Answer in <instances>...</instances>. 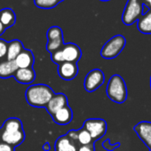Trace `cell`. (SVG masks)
<instances>
[{
  "instance_id": "obj_22",
  "label": "cell",
  "mask_w": 151,
  "mask_h": 151,
  "mask_svg": "<svg viewBox=\"0 0 151 151\" xmlns=\"http://www.w3.org/2000/svg\"><path fill=\"white\" fill-rule=\"evenodd\" d=\"M60 2L58 0H34L36 6L42 9H51L55 7Z\"/></svg>"
},
{
  "instance_id": "obj_27",
  "label": "cell",
  "mask_w": 151,
  "mask_h": 151,
  "mask_svg": "<svg viewBox=\"0 0 151 151\" xmlns=\"http://www.w3.org/2000/svg\"><path fill=\"white\" fill-rule=\"evenodd\" d=\"M139 1H140L144 6H146L147 7H148V8L151 9V0H139Z\"/></svg>"
},
{
  "instance_id": "obj_17",
  "label": "cell",
  "mask_w": 151,
  "mask_h": 151,
  "mask_svg": "<svg viewBox=\"0 0 151 151\" xmlns=\"http://www.w3.org/2000/svg\"><path fill=\"white\" fill-rule=\"evenodd\" d=\"M24 50V46L22 41L18 39L12 40L8 43L7 45V52H6V58L7 60H14L16 57Z\"/></svg>"
},
{
  "instance_id": "obj_5",
  "label": "cell",
  "mask_w": 151,
  "mask_h": 151,
  "mask_svg": "<svg viewBox=\"0 0 151 151\" xmlns=\"http://www.w3.org/2000/svg\"><path fill=\"white\" fill-rule=\"evenodd\" d=\"M126 45V39L122 35L111 37L101 48V55L106 60H112L117 57Z\"/></svg>"
},
{
  "instance_id": "obj_34",
  "label": "cell",
  "mask_w": 151,
  "mask_h": 151,
  "mask_svg": "<svg viewBox=\"0 0 151 151\" xmlns=\"http://www.w3.org/2000/svg\"><path fill=\"white\" fill-rule=\"evenodd\" d=\"M149 151H151V149H149Z\"/></svg>"
},
{
  "instance_id": "obj_9",
  "label": "cell",
  "mask_w": 151,
  "mask_h": 151,
  "mask_svg": "<svg viewBox=\"0 0 151 151\" xmlns=\"http://www.w3.org/2000/svg\"><path fill=\"white\" fill-rule=\"evenodd\" d=\"M58 75L65 81L74 79L78 74V66L75 62H62L58 65Z\"/></svg>"
},
{
  "instance_id": "obj_29",
  "label": "cell",
  "mask_w": 151,
  "mask_h": 151,
  "mask_svg": "<svg viewBox=\"0 0 151 151\" xmlns=\"http://www.w3.org/2000/svg\"><path fill=\"white\" fill-rule=\"evenodd\" d=\"M5 30H6V28L2 25L1 22H0V36H1V35L5 32Z\"/></svg>"
},
{
  "instance_id": "obj_23",
  "label": "cell",
  "mask_w": 151,
  "mask_h": 151,
  "mask_svg": "<svg viewBox=\"0 0 151 151\" xmlns=\"http://www.w3.org/2000/svg\"><path fill=\"white\" fill-rule=\"evenodd\" d=\"M7 45H8V42L0 38V60H6V58Z\"/></svg>"
},
{
  "instance_id": "obj_19",
  "label": "cell",
  "mask_w": 151,
  "mask_h": 151,
  "mask_svg": "<svg viewBox=\"0 0 151 151\" xmlns=\"http://www.w3.org/2000/svg\"><path fill=\"white\" fill-rule=\"evenodd\" d=\"M138 29L143 34H151V9L143 14L138 21Z\"/></svg>"
},
{
  "instance_id": "obj_16",
  "label": "cell",
  "mask_w": 151,
  "mask_h": 151,
  "mask_svg": "<svg viewBox=\"0 0 151 151\" xmlns=\"http://www.w3.org/2000/svg\"><path fill=\"white\" fill-rule=\"evenodd\" d=\"M18 69L14 60H0V78H8L14 77Z\"/></svg>"
},
{
  "instance_id": "obj_18",
  "label": "cell",
  "mask_w": 151,
  "mask_h": 151,
  "mask_svg": "<svg viewBox=\"0 0 151 151\" xmlns=\"http://www.w3.org/2000/svg\"><path fill=\"white\" fill-rule=\"evenodd\" d=\"M16 22V15L10 8H5L0 11V22L6 29L14 25Z\"/></svg>"
},
{
  "instance_id": "obj_1",
  "label": "cell",
  "mask_w": 151,
  "mask_h": 151,
  "mask_svg": "<svg viewBox=\"0 0 151 151\" xmlns=\"http://www.w3.org/2000/svg\"><path fill=\"white\" fill-rule=\"evenodd\" d=\"M1 130V140L14 147L20 146L25 139L26 136L22 122L17 117H10L6 119L4 122Z\"/></svg>"
},
{
  "instance_id": "obj_2",
  "label": "cell",
  "mask_w": 151,
  "mask_h": 151,
  "mask_svg": "<svg viewBox=\"0 0 151 151\" xmlns=\"http://www.w3.org/2000/svg\"><path fill=\"white\" fill-rule=\"evenodd\" d=\"M55 94L53 90L44 84L32 85L25 92L27 102L35 108H45L47 103Z\"/></svg>"
},
{
  "instance_id": "obj_25",
  "label": "cell",
  "mask_w": 151,
  "mask_h": 151,
  "mask_svg": "<svg viewBox=\"0 0 151 151\" xmlns=\"http://www.w3.org/2000/svg\"><path fill=\"white\" fill-rule=\"evenodd\" d=\"M78 151H95V146L94 142L88 144V145H80L78 147Z\"/></svg>"
},
{
  "instance_id": "obj_24",
  "label": "cell",
  "mask_w": 151,
  "mask_h": 151,
  "mask_svg": "<svg viewBox=\"0 0 151 151\" xmlns=\"http://www.w3.org/2000/svg\"><path fill=\"white\" fill-rule=\"evenodd\" d=\"M121 146L120 142L115 143V144H111L110 143V139H107L102 142V147H104V149H106L107 151H114L116 150L117 147H119Z\"/></svg>"
},
{
  "instance_id": "obj_26",
  "label": "cell",
  "mask_w": 151,
  "mask_h": 151,
  "mask_svg": "<svg viewBox=\"0 0 151 151\" xmlns=\"http://www.w3.org/2000/svg\"><path fill=\"white\" fill-rule=\"evenodd\" d=\"M0 151H14V147L1 140L0 141Z\"/></svg>"
},
{
  "instance_id": "obj_32",
  "label": "cell",
  "mask_w": 151,
  "mask_h": 151,
  "mask_svg": "<svg viewBox=\"0 0 151 151\" xmlns=\"http://www.w3.org/2000/svg\"><path fill=\"white\" fill-rule=\"evenodd\" d=\"M150 88H151V77H150Z\"/></svg>"
},
{
  "instance_id": "obj_11",
  "label": "cell",
  "mask_w": 151,
  "mask_h": 151,
  "mask_svg": "<svg viewBox=\"0 0 151 151\" xmlns=\"http://www.w3.org/2000/svg\"><path fill=\"white\" fill-rule=\"evenodd\" d=\"M79 144L77 140L69 138L67 134L60 136L54 144V151H78Z\"/></svg>"
},
{
  "instance_id": "obj_8",
  "label": "cell",
  "mask_w": 151,
  "mask_h": 151,
  "mask_svg": "<svg viewBox=\"0 0 151 151\" xmlns=\"http://www.w3.org/2000/svg\"><path fill=\"white\" fill-rule=\"evenodd\" d=\"M105 81V75L101 69L94 68L88 72L84 81V87L88 93H93L100 88Z\"/></svg>"
},
{
  "instance_id": "obj_31",
  "label": "cell",
  "mask_w": 151,
  "mask_h": 151,
  "mask_svg": "<svg viewBox=\"0 0 151 151\" xmlns=\"http://www.w3.org/2000/svg\"><path fill=\"white\" fill-rule=\"evenodd\" d=\"M101 1H109V0H101Z\"/></svg>"
},
{
  "instance_id": "obj_10",
  "label": "cell",
  "mask_w": 151,
  "mask_h": 151,
  "mask_svg": "<svg viewBox=\"0 0 151 151\" xmlns=\"http://www.w3.org/2000/svg\"><path fill=\"white\" fill-rule=\"evenodd\" d=\"M133 130L142 142L149 149H151V122H139L133 127Z\"/></svg>"
},
{
  "instance_id": "obj_28",
  "label": "cell",
  "mask_w": 151,
  "mask_h": 151,
  "mask_svg": "<svg viewBox=\"0 0 151 151\" xmlns=\"http://www.w3.org/2000/svg\"><path fill=\"white\" fill-rule=\"evenodd\" d=\"M43 149H44L45 151H49V150H50V144H49L48 142H46L45 144H44Z\"/></svg>"
},
{
  "instance_id": "obj_21",
  "label": "cell",
  "mask_w": 151,
  "mask_h": 151,
  "mask_svg": "<svg viewBox=\"0 0 151 151\" xmlns=\"http://www.w3.org/2000/svg\"><path fill=\"white\" fill-rule=\"evenodd\" d=\"M47 40L48 41H54V40H60L63 39V33L60 27L53 26L51 27L46 33Z\"/></svg>"
},
{
  "instance_id": "obj_30",
  "label": "cell",
  "mask_w": 151,
  "mask_h": 151,
  "mask_svg": "<svg viewBox=\"0 0 151 151\" xmlns=\"http://www.w3.org/2000/svg\"><path fill=\"white\" fill-rule=\"evenodd\" d=\"M1 135H2V130L0 128V141H1Z\"/></svg>"
},
{
  "instance_id": "obj_7",
  "label": "cell",
  "mask_w": 151,
  "mask_h": 151,
  "mask_svg": "<svg viewBox=\"0 0 151 151\" xmlns=\"http://www.w3.org/2000/svg\"><path fill=\"white\" fill-rule=\"evenodd\" d=\"M82 127L90 133L94 142L106 134L108 128L107 122L101 118H89L85 121Z\"/></svg>"
},
{
  "instance_id": "obj_15",
  "label": "cell",
  "mask_w": 151,
  "mask_h": 151,
  "mask_svg": "<svg viewBox=\"0 0 151 151\" xmlns=\"http://www.w3.org/2000/svg\"><path fill=\"white\" fill-rule=\"evenodd\" d=\"M53 121L60 125H67L73 119V111L68 105L58 110L54 115L52 116Z\"/></svg>"
},
{
  "instance_id": "obj_20",
  "label": "cell",
  "mask_w": 151,
  "mask_h": 151,
  "mask_svg": "<svg viewBox=\"0 0 151 151\" xmlns=\"http://www.w3.org/2000/svg\"><path fill=\"white\" fill-rule=\"evenodd\" d=\"M78 131V141L79 146L80 145H88L91 143H93L94 141L93 140L90 133L85 129V128H81Z\"/></svg>"
},
{
  "instance_id": "obj_33",
  "label": "cell",
  "mask_w": 151,
  "mask_h": 151,
  "mask_svg": "<svg viewBox=\"0 0 151 151\" xmlns=\"http://www.w3.org/2000/svg\"><path fill=\"white\" fill-rule=\"evenodd\" d=\"M58 1H59V2H61V1H62V0H58Z\"/></svg>"
},
{
  "instance_id": "obj_3",
  "label": "cell",
  "mask_w": 151,
  "mask_h": 151,
  "mask_svg": "<svg viewBox=\"0 0 151 151\" xmlns=\"http://www.w3.org/2000/svg\"><path fill=\"white\" fill-rule=\"evenodd\" d=\"M106 93L110 101L113 102L122 104L125 102L127 100V87L125 81L119 75H113L109 78Z\"/></svg>"
},
{
  "instance_id": "obj_13",
  "label": "cell",
  "mask_w": 151,
  "mask_h": 151,
  "mask_svg": "<svg viewBox=\"0 0 151 151\" xmlns=\"http://www.w3.org/2000/svg\"><path fill=\"white\" fill-rule=\"evenodd\" d=\"M14 78L20 84L29 85L33 83L36 78V72L33 68H18L14 75Z\"/></svg>"
},
{
  "instance_id": "obj_4",
  "label": "cell",
  "mask_w": 151,
  "mask_h": 151,
  "mask_svg": "<svg viewBox=\"0 0 151 151\" xmlns=\"http://www.w3.org/2000/svg\"><path fill=\"white\" fill-rule=\"evenodd\" d=\"M82 57V51L78 45L73 43L64 44L63 46L51 54V60L57 65L62 62H75L78 61Z\"/></svg>"
},
{
  "instance_id": "obj_14",
  "label": "cell",
  "mask_w": 151,
  "mask_h": 151,
  "mask_svg": "<svg viewBox=\"0 0 151 151\" xmlns=\"http://www.w3.org/2000/svg\"><path fill=\"white\" fill-rule=\"evenodd\" d=\"M35 59L34 54L30 50L24 49L14 60V62L18 68H33Z\"/></svg>"
},
{
  "instance_id": "obj_12",
  "label": "cell",
  "mask_w": 151,
  "mask_h": 151,
  "mask_svg": "<svg viewBox=\"0 0 151 151\" xmlns=\"http://www.w3.org/2000/svg\"><path fill=\"white\" fill-rule=\"evenodd\" d=\"M67 105H68L67 96L63 93H55L45 106V109L52 116L58 110H60Z\"/></svg>"
},
{
  "instance_id": "obj_6",
  "label": "cell",
  "mask_w": 151,
  "mask_h": 151,
  "mask_svg": "<svg viewBox=\"0 0 151 151\" xmlns=\"http://www.w3.org/2000/svg\"><path fill=\"white\" fill-rule=\"evenodd\" d=\"M142 6L143 4L139 0H128L122 16L124 24L129 26L137 22L143 15Z\"/></svg>"
}]
</instances>
